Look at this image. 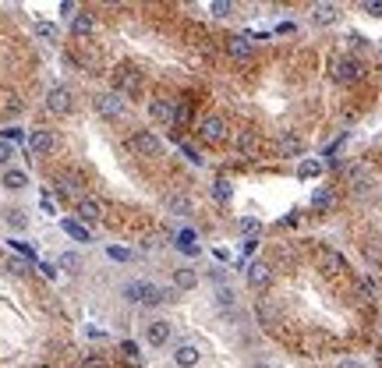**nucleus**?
Segmentation results:
<instances>
[{"label":"nucleus","instance_id":"obj_6","mask_svg":"<svg viewBox=\"0 0 382 368\" xmlns=\"http://www.w3.org/2000/svg\"><path fill=\"white\" fill-rule=\"evenodd\" d=\"M93 107H96V113L106 117V120H121V117L128 113V100H121L113 89H110V92H99V96L93 100Z\"/></svg>","mask_w":382,"mask_h":368},{"label":"nucleus","instance_id":"obj_2","mask_svg":"<svg viewBox=\"0 0 382 368\" xmlns=\"http://www.w3.org/2000/svg\"><path fill=\"white\" fill-rule=\"evenodd\" d=\"M124 297L135 301V304H163V301H173V291H163L149 280H135L124 287Z\"/></svg>","mask_w":382,"mask_h":368},{"label":"nucleus","instance_id":"obj_38","mask_svg":"<svg viewBox=\"0 0 382 368\" xmlns=\"http://www.w3.org/2000/svg\"><path fill=\"white\" fill-rule=\"evenodd\" d=\"M181 152H184V156H188L191 163H202V156H198V149H195L191 142H181Z\"/></svg>","mask_w":382,"mask_h":368},{"label":"nucleus","instance_id":"obj_37","mask_svg":"<svg viewBox=\"0 0 382 368\" xmlns=\"http://www.w3.org/2000/svg\"><path fill=\"white\" fill-rule=\"evenodd\" d=\"M11 156H15V145L0 142V167H8V163H11Z\"/></svg>","mask_w":382,"mask_h":368},{"label":"nucleus","instance_id":"obj_32","mask_svg":"<svg viewBox=\"0 0 382 368\" xmlns=\"http://www.w3.org/2000/svg\"><path fill=\"white\" fill-rule=\"evenodd\" d=\"M216 304H220V309H233V291L230 287H216Z\"/></svg>","mask_w":382,"mask_h":368},{"label":"nucleus","instance_id":"obj_28","mask_svg":"<svg viewBox=\"0 0 382 368\" xmlns=\"http://www.w3.org/2000/svg\"><path fill=\"white\" fill-rule=\"evenodd\" d=\"M166 205H170V212H178V217H188L191 212V199H184V195H173Z\"/></svg>","mask_w":382,"mask_h":368},{"label":"nucleus","instance_id":"obj_14","mask_svg":"<svg viewBox=\"0 0 382 368\" xmlns=\"http://www.w3.org/2000/svg\"><path fill=\"white\" fill-rule=\"evenodd\" d=\"M149 117L156 120V125H163V128H173V103L170 100H153L149 103Z\"/></svg>","mask_w":382,"mask_h":368},{"label":"nucleus","instance_id":"obj_22","mask_svg":"<svg viewBox=\"0 0 382 368\" xmlns=\"http://www.w3.org/2000/svg\"><path fill=\"white\" fill-rule=\"evenodd\" d=\"M121 358H124L128 368H142V354H138V344H135V340H124V344H121Z\"/></svg>","mask_w":382,"mask_h":368},{"label":"nucleus","instance_id":"obj_12","mask_svg":"<svg viewBox=\"0 0 382 368\" xmlns=\"http://www.w3.org/2000/svg\"><path fill=\"white\" fill-rule=\"evenodd\" d=\"M93 33H96V18H93L89 11L71 15V36H75V39H89Z\"/></svg>","mask_w":382,"mask_h":368},{"label":"nucleus","instance_id":"obj_23","mask_svg":"<svg viewBox=\"0 0 382 368\" xmlns=\"http://www.w3.org/2000/svg\"><path fill=\"white\" fill-rule=\"evenodd\" d=\"M25 184H28L25 170H4V188H11V192H21Z\"/></svg>","mask_w":382,"mask_h":368},{"label":"nucleus","instance_id":"obj_30","mask_svg":"<svg viewBox=\"0 0 382 368\" xmlns=\"http://www.w3.org/2000/svg\"><path fill=\"white\" fill-rule=\"evenodd\" d=\"M8 227H11V230H25V227H28V217H25L21 209H8Z\"/></svg>","mask_w":382,"mask_h":368},{"label":"nucleus","instance_id":"obj_42","mask_svg":"<svg viewBox=\"0 0 382 368\" xmlns=\"http://www.w3.org/2000/svg\"><path fill=\"white\" fill-rule=\"evenodd\" d=\"M209 280L223 287V280H227V273H223V269H209Z\"/></svg>","mask_w":382,"mask_h":368},{"label":"nucleus","instance_id":"obj_31","mask_svg":"<svg viewBox=\"0 0 382 368\" xmlns=\"http://www.w3.org/2000/svg\"><path fill=\"white\" fill-rule=\"evenodd\" d=\"M322 174V167L315 163V160H305L301 167H298V177H305V181H312V177H318Z\"/></svg>","mask_w":382,"mask_h":368},{"label":"nucleus","instance_id":"obj_19","mask_svg":"<svg viewBox=\"0 0 382 368\" xmlns=\"http://www.w3.org/2000/svg\"><path fill=\"white\" fill-rule=\"evenodd\" d=\"M333 202H336V192L330 188V184H322V188L312 195V209H315V212H326V209H333Z\"/></svg>","mask_w":382,"mask_h":368},{"label":"nucleus","instance_id":"obj_9","mask_svg":"<svg viewBox=\"0 0 382 368\" xmlns=\"http://www.w3.org/2000/svg\"><path fill=\"white\" fill-rule=\"evenodd\" d=\"M233 145H238V152H241L245 160L262 156V138H258V131H255V128H241V131H238V138H233Z\"/></svg>","mask_w":382,"mask_h":368},{"label":"nucleus","instance_id":"obj_36","mask_svg":"<svg viewBox=\"0 0 382 368\" xmlns=\"http://www.w3.org/2000/svg\"><path fill=\"white\" fill-rule=\"evenodd\" d=\"M361 11L372 18H382V0H368V4H361Z\"/></svg>","mask_w":382,"mask_h":368},{"label":"nucleus","instance_id":"obj_27","mask_svg":"<svg viewBox=\"0 0 382 368\" xmlns=\"http://www.w3.org/2000/svg\"><path fill=\"white\" fill-rule=\"evenodd\" d=\"M36 36H39V39H46V43H57V39H61L57 25H50V21H39V25H36Z\"/></svg>","mask_w":382,"mask_h":368},{"label":"nucleus","instance_id":"obj_46","mask_svg":"<svg viewBox=\"0 0 382 368\" xmlns=\"http://www.w3.org/2000/svg\"><path fill=\"white\" fill-rule=\"evenodd\" d=\"M15 248H18V252H21V255H25V259H32V255H36V252H32V248H28V244H18V241H15Z\"/></svg>","mask_w":382,"mask_h":368},{"label":"nucleus","instance_id":"obj_13","mask_svg":"<svg viewBox=\"0 0 382 368\" xmlns=\"http://www.w3.org/2000/svg\"><path fill=\"white\" fill-rule=\"evenodd\" d=\"M269 280H273V266L269 262H251L248 266V284L255 287V291H262V287H269Z\"/></svg>","mask_w":382,"mask_h":368},{"label":"nucleus","instance_id":"obj_24","mask_svg":"<svg viewBox=\"0 0 382 368\" xmlns=\"http://www.w3.org/2000/svg\"><path fill=\"white\" fill-rule=\"evenodd\" d=\"M178 248H181L184 255H198V252H202V248H198V241H195V234H191V230H181V234H178Z\"/></svg>","mask_w":382,"mask_h":368},{"label":"nucleus","instance_id":"obj_1","mask_svg":"<svg viewBox=\"0 0 382 368\" xmlns=\"http://www.w3.org/2000/svg\"><path fill=\"white\" fill-rule=\"evenodd\" d=\"M113 92L121 100H138L142 92H145V75H142V68H135V64H121L113 71Z\"/></svg>","mask_w":382,"mask_h":368},{"label":"nucleus","instance_id":"obj_7","mask_svg":"<svg viewBox=\"0 0 382 368\" xmlns=\"http://www.w3.org/2000/svg\"><path fill=\"white\" fill-rule=\"evenodd\" d=\"M46 110L57 113V117H68V113L75 110V92H71L68 85H53V89L46 92Z\"/></svg>","mask_w":382,"mask_h":368},{"label":"nucleus","instance_id":"obj_34","mask_svg":"<svg viewBox=\"0 0 382 368\" xmlns=\"http://www.w3.org/2000/svg\"><path fill=\"white\" fill-rule=\"evenodd\" d=\"M82 368H106V361H103V354H85Z\"/></svg>","mask_w":382,"mask_h":368},{"label":"nucleus","instance_id":"obj_47","mask_svg":"<svg viewBox=\"0 0 382 368\" xmlns=\"http://www.w3.org/2000/svg\"><path fill=\"white\" fill-rule=\"evenodd\" d=\"M340 368H365L361 361H340Z\"/></svg>","mask_w":382,"mask_h":368},{"label":"nucleus","instance_id":"obj_41","mask_svg":"<svg viewBox=\"0 0 382 368\" xmlns=\"http://www.w3.org/2000/svg\"><path fill=\"white\" fill-rule=\"evenodd\" d=\"M4 142L11 145V142H21V131L18 128H4Z\"/></svg>","mask_w":382,"mask_h":368},{"label":"nucleus","instance_id":"obj_40","mask_svg":"<svg viewBox=\"0 0 382 368\" xmlns=\"http://www.w3.org/2000/svg\"><path fill=\"white\" fill-rule=\"evenodd\" d=\"M8 269H11L15 276H25V273H28V266H25L21 259H8Z\"/></svg>","mask_w":382,"mask_h":368},{"label":"nucleus","instance_id":"obj_43","mask_svg":"<svg viewBox=\"0 0 382 368\" xmlns=\"http://www.w3.org/2000/svg\"><path fill=\"white\" fill-rule=\"evenodd\" d=\"M39 205H43V212H53V209H57V205H53V199H50L46 192H43V199H39Z\"/></svg>","mask_w":382,"mask_h":368},{"label":"nucleus","instance_id":"obj_11","mask_svg":"<svg viewBox=\"0 0 382 368\" xmlns=\"http://www.w3.org/2000/svg\"><path fill=\"white\" fill-rule=\"evenodd\" d=\"M273 152H276V156H283V160L305 156V142H301L298 135H280V138L273 142Z\"/></svg>","mask_w":382,"mask_h":368},{"label":"nucleus","instance_id":"obj_18","mask_svg":"<svg viewBox=\"0 0 382 368\" xmlns=\"http://www.w3.org/2000/svg\"><path fill=\"white\" fill-rule=\"evenodd\" d=\"M318 262H322V269H326V273H343L347 269L343 255L333 252V248H318Z\"/></svg>","mask_w":382,"mask_h":368},{"label":"nucleus","instance_id":"obj_4","mask_svg":"<svg viewBox=\"0 0 382 368\" xmlns=\"http://www.w3.org/2000/svg\"><path fill=\"white\" fill-rule=\"evenodd\" d=\"M128 152H135L142 160H156V156H163V142L153 131H135L128 138Z\"/></svg>","mask_w":382,"mask_h":368},{"label":"nucleus","instance_id":"obj_3","mask_svg":"<svg viewBox=\"0 0 382 368\" xmlns=\"http://www.w3.org/2000/svg\"><path fill=\"white\" fill-rule=\"evenodd\" d=\"M198 138H202L205 145H223V142L230 138L227 120H223L220 113H205V117L198 120Z\"/></svg>","mask_w":382,"mask_h":368},{"label":"nucleus","instance_id":"obj_33","mask_svg":"<svg viewBox=\"0 0 382 368\" xmlns=\"http://www.w3.org/2000/svg\"><path fill=\"white\" fill-rule=\"evenodd\" d=\"M61 269H68V273H78V269H82V259H78L75 252H68V255H61Z\"/></svg>","mask_w":382,"mask_h":368},{"label":"nucleus","instance_id":"obj_21","mask_svg":"<svg viewBox=\"0 0 382 368\" xmlns=\"http://www.w3.org/2000/svg\"><path fill=\"white\" fill-rule=\"evenodd\" d=\"M195 120V110H191V103H178L173 107V131H184L188 125Z\"/></svg>","mask_w":382,"mask_h":368},{"label":"nucleus","instance_id":"obj_16","mask_svg":"<svg viewBox=\"0 0 382 368\" xmlns=\"http://www.w3.org/2000/svg\"><path fill=\"white\" fill-rule=\"evenodd\" d=\"M145 340H149L153 347H163L166 340H170V322H149V326H145Z\"/></svg>","mask_w":382,"mask_h":368},{"label":"nucleus","instance_id":"obj_8","mask_svg":"<svg viewBox=\"0 0 382 368\" xmlns=\"http://www.w3.org/2000/svg\"><path fill=\"white\" fill-rule=\"evenodd\" d=\"M28 152H32V156H53L57 152V135L50 128H36L32 135H28Z\"/></svg>","mask_w":382,"mask_h":368},{"label":"nucleus","instance_id":"obj_20","mask_svg":"<svg viewBox=\"0 0 382 368\" xmlns=\"http://www.w3.org/2000/svg\"><path fill=\"white\" fill-rule=\"evenodd\" d=\"M198 358H202V351H198L195 344H181L178 351H173V361H178L181 368H191V365H198Z\"/></svg>","mask_w":382,"mask_h":368},{"label":"nucleus","instance_id":"obj_35","mask_svg":"<svg viewBox=\"0 0 382 368\" xmlns=\"http://www.w3.org/2000/svg\"><path fill=\"white\" fill-rule=\"evenodd\" d=\"M230 11H233V4H230V0H216V4H213V15H216V18H227Z\"/></svg>","mask_w":382,"mask_h":368},{"label":"nucleus","instance_id":"obj_29","mask_svg":"<svg viewBox=\"0 0 382 368\" xmlns=\"http://www.w3.org/2000/svg\"><path fill=\"white\" fill-rule=\"evenodd\" d=\"M230 195H233L230 181H223V177H220V181L213 184V199H216V202H230Z\"/></svg>","mask_w":382,"mask_h":368},{"label":"nucleus","instance_id":"obj_48","mask_svg":"<svg viewBox=\"0 0 382 368\" xmlns=\"http://www.w3.org/2000/svg\"><path fill=\"white\" fill-rule=\"evenodd\" d=\"M251 368H273V365H251Z\"/></svg>","mask_w":382,"mask_h":368},{"label":"nucleus","instance_id":"obj_45","mask_svg":"<svg viewBox=\"0 0 382 368\" xmlns=\"http://www.w3.org/2000/svg\"><path fill=\"white\" fill-rule=\"evenodd\" d=\"M39 269H43V276H46V280H53V276H57V266H50V262H43Z\"/></svg>","mask_w":382,"mask_h":368},{"label":"nucleus","instance_id":"obj_25","mask_svg":"<svg viewBox=\"0 0 382 368\" xmlns=\"http://www.w3.org/2000/svg\"><path fill=\"white\" fill-rule=\"evenodd\" d=\"M173 284H178L181 291H191V287L198 284V276H195V269H178V276H173Z\"/></svg>","mask_w":382,"mask_h":368},{"label":"nucleus","instance_id":"obj_26","mask_svg":"<svg viewBox=\"0 0 382 368\" xmlns=\"http://www.w3.org/2000/svg\"><path fill=\"white\" fill-rule=\"evenodd\" d=\"M64 234H68V237H75V241H82V244L89 241V230H85L78 220H64Z\"/></svg>","mask_w":382,"mask_h":368},{"label":"nucleus","instance_id":"obj_39","mask_svg":"<svg viewBox=\"0 0 382 368\" xmlns=\"http://www.w3.org/2000/svg\"><path fill=\"white\" fill-rule=\"evenodd\" d=\"M110 259H113V262H128L131 252H128V248H117V244H113V248H110Z\"/></svg>","mask_w":382,"mask_h":368},{"label":"nucleus","instance_id":"obj_15","mask_svg":"<svg viewBox=\"0 0 382 368\" xmlns=\"http://www.w3.org/2000/svg\"><path fill=\"white\" fill-rule=\"evenodd\" d=\"M99 220H103V205L96 199H82L78 202V223L85 227V223H99Z\"/></svg>","mask_w":382,"mask_h":368},{"label":"nucleus","instance_id":"obj_10","mask_svg":"<svg viewBox=\"0 0 382 368\" xmlns=\"http://www.w3.org/2000/svg\"><path fill=\"white\" fill-rule=\"evenodd\" d=\"M223 50L230 53V60H238V64L251 60V53H255V46H251L248 36H227V39H223Z\"/></svg>","mask_w":382,"mask_h":368},{"label":"nucleus","instance_id":"obj_5","mask_svg":"<svg viewBox=\"0 0 382 368\" xmlns=\"http://www.w3.org/2000/svg\"><path fill=\"white\" fill-rule=\"evenodd\" d=\"M330 75H333L336 82L350 85V82H358V78L365 75V68H361L358 57H330Z\"/></svg>","mask_w":382,"mask_h":368},{"label":"nucleus","instance_id":"obj_44","mask_svg":"<svg viewBox=\"0 0 382 368\" xmlns=\"http://www.w3.org/2000/svg\"><path fill=\"white\" fill-rule=\"evenodd\" d=\"M241 230H248V234H258V220H241Z\"/></svg>","mask_w":382,"mask_h":368},{"label":"nucleus","instance_id":"obj_17","mask_svg":"<svg viewBox=\"0 0 382 368\" xmlns=\"http://www.w3.org/2000/svg\"><path fill=\"white\" fill-rule=\"evenodd\" d=\"M312 21L315 25H336L340 21V8L336 4H315L312 8Z\"/></svg>","mask_w":382,"mask_h":368}]
</instances>
